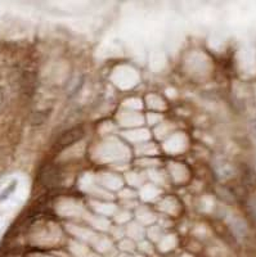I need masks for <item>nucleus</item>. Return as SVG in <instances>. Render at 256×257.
I'll list each match as a JSON object with an SVG mask.
<instances>
[{"label":"nucleus","instance_id":"1","mask_svg":"<svg viewBox=\"0 0 256 257\" xmlns=\"http://www.w3.org/2000/svg\"><path fill=\"white\" fill-rule=\"evenodd\" d=\"M85 135V130L82 126H73V128H68L64 134L61 135L58 140L56 141V148L58 151H64L66 148L71 147L76 143V141L81 140Z\"/></svg>","mask_w":256,"mask_h":257},{"label":"nucleus","instance_id":"2","mask_svg":"<svg viewBox=\"0 0 256 257\" xmlns=\"http://www.w3.org/2000/svg\"><path fill=\"white\" fill-rule=\"evenodd\" d=\"M61 173L60 170L56 169V167H51L48 170L47 173L43 175V179H44V183L47 185H56L60 183Z\"/></svg>","mask_w":256,"mask_h":257},{"label":"nucleus","instance_id":"3","mask_svg":"<svg viewBox=\"0 0 256 257\" xmlns=\"http://www.w3.org/2000/svg\"><path fill=\"white\" fill-rule=\"evenodd\" d=\"M51 111L44 110V111H39V112L34 113V116H32L31 123L32 125H43V124L49 119V115H51Z\"/></svg>","mask_w":256,"mask_h":257},{"label":"nucleus","instance_id":"4","mask_svg":"<svg viewBox=\"0 0 256 257\" xmlns=\"http://www.w3.org/2000/svg\"><path fill=\"white\" fill-rule=\"evenodd\" d=\"M250 128H251V135H253V139L256 144V119H254L253 121H251Z\"/></svg>","mask_w":256,"mask_h":257},{"label":"nucleus","instance_id":"5","mask_svg":"<svg viewBox=\"0 0 256 257\" xmlns=\"http://www.w3.org/2000/svg\"><path fill=\"white\" fill-rule=\"evenodd\" d=\"M4 102H5V93H4V89L0 86V110L3 108Z\"/></svg>","mask_w":256,"mask_h":257}]
</instances>
